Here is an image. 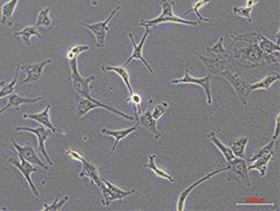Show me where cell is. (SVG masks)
<instances>
[{"label": "cell", "mask_w": 280, "mask_h": 211, "mask_svg": "<svg viewBox=\"0 0 280 211\" xmlns=\"http://www.w3.org/2000/svg\"><path fill=\"white\" fill-rule=\"evenodd\" d=\"M235 39H245V38H235ZM248 42H250V40H248ZM235 58L241 63V65L247 67L258 66L265 63H276L275 56H270V55L264 53L263 50L260 49L258 44L252 42H250V44L248 45L247 47L236 50Z\"/></svg>", "instance_id": "obj_1"}, {"label": "cell", "mask_w": 280, "mask_h": 211, "mask_svg": "<svg viewBox=\"0 0 280 211\" xmlns=\"http://www.w3.org/2000/svg\"><path fill=\"white\" fill-rule=\"evenodd\" d=\"M173 4L174 2L172 0H160V6L162 9L161 15L154 19L144 20L142 19L140 24L143 27H150V28H157L160 24H167V22H174V24H183L187 26H198L199 21L195 20H187L183 19V18L177 17L173 13Z\"/></svg>", "instance_id": "obj_2"}, {"label": "cell", "mask_w": 280, "mask_h": 211, "mask_svg": "<svg viewBox=\"0 0 280 211\" xmlns=\"http://www.w3.org/2000/svg\"><path fill=\"white\" fill-rule=\"evenodd\" d=\"M217 75H220L226 79L229 83L232 85L233 89H235L236 93L239 96L240 102L243 105H247V98L248 95L251 93L250 90V84L247 83L246 81H243L241 77L238 75V73L236 71H232L230 67H229V64L227 63L226 65L221 67L217 73Z\"/></svg>", "instance_id": "obj_3"}, {"label": "cell", "mask_w": 280, "mask_h": 211, "mask_svg": "<svg viewBox=\"0 0 280 211\" xmlns=\"http://www.w3.org/2000/svg\"><path fill=\"white\" fill-rule=\"evenodd\" d=\"M79 59L73 58L71 61V80L73 87L79 93L82 98L92 99V82L95 81V76L83 77L79 72V65H77Z\"/></svg>", "instance_id": "obj_4"}, {"label": "cell", "mask_w": 280, "mask_h": 211, "mask_svg": "<svg viewBox=\"0 0 280 211\" xmlns=\"http://www.w3.org/2000/svg\"><path fill=\"white\" fill-rule=\"evenodd\" d=\"M99 190L102 192V204L104 206H109L112 201L115 200L121 201L124 198H126V197H130L131 195L136 192L135 189H133L131 191L123 190L121 188L112 185L111 182L107 181L106 179H104L103 177H102V186H100Z\"/></svg>", "instance_id": "obj_5"}, {"label": "cell", "mask_w": 280, "mask_h": 211, "mask_svg": "<svg viewBox=\"0 0 280 211\" xmlns=\"http://www.w3.org/2000/svg\"><path fill=\"white\" fill-rule=\"evenodd\" d=\"M94 108L107 109V111L112 112V113H115V114H117V115H121L124 118H127V120L137 121L135 116L133 117V116L127 115V114L118 111V109H116V108H113L111 106H108V105H106V104L99 102V101L96 100L95 98H92V99H84V98H83V100H81V102L79 103V105H77V118H82L87 112H90Z\"/></svg>", "instance_id": "obj_6"}, {"label": "cell", "mask_w": 280, "mask_h": 211, "mask_svg": "<svg viewBox=\"0 0 280 211\" xmlns=\"http://www.w3.org/2000/svg\"><path fill=\"white\" fill-rule=\"evenodd\" d=\"M121 7L117 6L116 8H114L112 12L109 13V16L107 17V19H105L104 21L96 22V24H86V22H80L81 26H84L86 28H89L91 31H93L96 38V46L99 48H102L105 43V39H106V35L109 30L108 24L111 22L112 18L115 16V13L120 10Z\"/></svg>", "instance_id": "obj_7"}, {"label": "cell", "mask_w": 280, "mask_h": 211, "mask_svg": "<svg viewBox=\"0 0 280 211\" xmlns=\"http://www.w3.org/2000/svg\"><path fill=\"white\" fill-rule=\"evenodd\" d=\"M172 84H196L201 86L203 89L205 96H206V102L209 105L212 104V96H211V74H208L204 77H201V79H195L191 75V73L189 70H186L185 76L180 80H173L171 81Z\"/></svg>", "instance_id": "obj_8"}, {"label": "cell", "mask_w": 280, "mask_h": 211, "mask_svg": "<svg viewBox=\"0 0 280 211\" xmlns=\"http://www.w3.org/2000/svg\"><path fill=\"white\" fill-rule=\"evenodd\" d=\"M10 141H11V143H12V146H8L6 144H3V146H7V148H9L10 150L15 151V153L20 154L22 158H24L25 160H27V161H28V162H30L31 164H36V166H39V167H41V168L45 169V170L48 169V167L46 166V164L38 158L37 152H36L33 146H31V145L21 146V145L18 144L15 140H13L12 136H10Z\"/></svg>", "instance_id": "obj_9"}, {"label": "cell", "mask_w": 280, "mask_h": 211, "mask_svg": "<svg viewBox=\"0 0 280 211\" xmlns=\"http://www.w3.org/2000/svg\"><path fill=\"white\" fill-rule=\"evenodd\" d=\"M229 170L227 174V179L229 180H243L247 182L248 186H250L249 176H248V168L247 162L241 158L233 159L231 162L228 163Z\"/></svg>", "instance_id": "obj_10"}, {"label": "cell", "mask_w": 280, "mask_h": 211, "mask_svg": "<svg viewBox=\"0 0 280 211\" xmlns=\"http://www.w3.org/2000/svg\"><path fill=\"white\" fill-rule=\"evenodd\" d=\"M150 33H151L150 27H145V31H144L143 38L141 39L140 44H136L135 43L134 37H133V35L131 33L128 34V37H130L131 42H132V45H133V53H132V55L130 56V58H128L127 61L125 62V66H124V67H126L128 64H130L132 61H134V59H139V61H141L142 63L144 64V66L148 68L150 73H154V70L150 66V64L145 61V58L143 56V46H144V44L146 42V38H148V36L150 35Z\"/></svg>", "instance_id": "obj_11"}, {"label": "cell", "mask_w": 280, "mask_h": 211, "mask_svg": "<svg viewBox=\"0 0 280 211\" xmlns=\"http://www.w3.org/2000/svg\"><path fill=\"white\" fill-rule=\"evenodd\" d=\"M16 131L17 132L18 131H27V132L33 133V134L36 137H37V140H38V150L40 151L41 153H43V155L46 158V160H47V162L49 164H53V161L49 159L48 154H47V151H46V148H45L46 141H47L48 137L52 135V133H53L52 131L49 130V128L45 127V126H37L35 128L27 127V126H17Z\"/></svg>", "instance_id": "obj_12"}, {"label": "cell", "mask_w": 280, "mask_h": 211, "mask_svg": "<svg viewBox=\"0 0 280 211\" xmlns=\"http://www.w3.org/2000/svg\"><path fill=\"white\" fill-rule=\"evenodd\" d=\"M52 63V59H47V61H43L37 64H33V65H19L17 66L20 71H24L26 74V79L20 82V85H24L27 83H36L38 82L43 74V71L46 65Z\"/></svg>", "instance_id": "obj_13"}, {"label": "cell", "mask_w": 280, "mask_h": 211, "mask_svg": "<svg viewBox=\"0 0 280 211\" xmlns=\"http://www.w3.org/2000/svg\"><path fill=\"white\" fill-rule=\"evenodd\" d=\"M16 154L18 155V158H19V161H17V160H13L11 158L9 159V161H10L13 164V166H15L18 170H19V172L22 174V176H24V178L26 179V181L28 182V185L30 187L31 191H33L34 195L38 198L39 194H38L37 189H36V187L34 185L33 180H31V173H34L35 171H37V169L31 166V163L27 161V160H25L24 158H22L20 154H18V153H16Z\"/></svg>", "instance_id": "obj_14"}, {"label": "cell", "mask_w": 280, "mask_h": 211, "mask_svg": "<svg viewBox=\"0 0 280 211\" xmlns=\"http://www.w3.org/2000/svg\"><path fill=\"white\" fill-rule=\"evenodd\" d=\"M229 170V166H227L226 168H223V169H220V170H215V171H212L211 173H208V174H205V176L203 178H201L199 179L198 181L194 182L193 185H191L189 188H187V189L182 192V194L180 195V197H179V201H178V208L177 210L178 211H183L185 210V207H186V201L187 199V197L190 196V194L192 192V190L194 189V188H196L198 186H200L202 182H204L206 180H209L210 178H212L213 176H217V174L219 173H221V172H224V171H228Z\"/></svg>", "instance_id": "obj_15"}, {"label": "cell", "mask_w": 280, "mask_h": 211, "mask_svg": "<svg viewBox=\"0 0 280 211\" xmlns=\"http://www.w3.org/2000/svg\"><path fill=\"white\" fill-rule=\"evenodd\" d=\"M81 162L82 172L80 173V178H90L91 183H93V185H95L97 188H100V186H102V177H100L99 170L97 169V167L87 161L85 158L83 159Z\"/></svg>", "instance_id": "obj_16"}, {"label": "cell", "mask_w": 280, "mask_h": 211, "mask_svg": "<svg viewBox=\"0 0 280 211\" xmlns=\"http://www.w3.org/2000/svg\"><path fill=\"white\" fill-rule=\"evenodd\" d=\"M49 109H50V104H47L45 106V108L43 109V112H40V113H35V114H24V118H29V120H35L36 122H38L40 123L41 125L45 126V127H47L49 128L50 131H52L53 133H56V132H59V133H63L62 130H59V128L57 127H55L53 124H52V122H50V116H49Z\"/></svg>", "instance_id": "obj_17"}, {"label": "cell", "mask_w": 280, "mask_h": 211, "mask_svg": "<svg viewBox=\"0 0 280 211\" xmlns=\"http://www.w3.org/2000/svg\"><path fill=\"white\" fill-rule=\"evenodd\" d=\"M152 104H153V101L150 100V103H149V107L146 109V112L142 114L140 117H137L140 120V123L142 124V126L145 127L146 130H149L151 133H153V134L158 137L162 136V133H160L158 131V127H157V120L152 116Z\"/></svg>", "instance_id": "obj_18"}, {"label": "cell", "mask_w": 280, "mask_h": 211, "mask_svg": "<svg viewBox=\"0 0 280 211\" xmlns=\"http://www.w3.org/2000/svg\"><path fill=\"white\" fill-rule=\"evenodd\" d=\"M41 98L39 96V98H36V99H26V98H22V96L20 95H18L16 94L15 92L13 93H11L10 95H8V103L6 106H3L1 109H0V115L3 112H6L7 109L9 108H16V109H19V106L22 104H25V103H36V102H38V101H40Z\"/></svg>", "instance_id": "obj_19"}, {"label": "cell", "mask_w": 280, "mask_h": 211, "mask_svg": "<svg viewBox=\"0 0 280 211\" xmlns=\"http://www.w3.org/2000/svg\"><path fill=\"white\" fill-rule=\"evenodd\" d=\"M18 1L19 0H9L6 3H3L1 7V18H0V20H1L2 24H6L8 27L12 26V16Z\"/></svg>", "instance_id": "obj_20"}, {"label": "cell", "mask_w": 280, "mask_h": 211, "mask_svg": "<svg viewBox=\"0 0 280 211\" xmlns=\"http://www.w3.org/2000/svg\"><path fill=\"white\" fill-rule=\"evenodd\" d=\"M137 126H139V124H135L134 126L128 127V128H124V130H116V131H111V130H107V128H103L102 133L105 135L113 136L114 139H115V143H114L113 148H112V151L114 152V151H115V149H116L117 144H118V142H120L123 139H125V137L130 135L132 132H134L137 128Z\"/></svg>", "instance_id": "obj_21"}, {"label": "cell", "mask_w": 280, "mask_h": 211, "mask_svg": "<svg viewBox=\"0 0 280 211\" xmlns=\"http://www.w3.org/2000/svg\"><path fill=\"white\" fill-rule=\"evenodd\" d=\"M102 71L103 72H107V71H111L114 72L116 75H118L122 79V81L124 82V84L126 85L127 90H128V93L133 94L134 92H133L132 89V85H131V81H130V74H128L127 70L124 66H102Z\"/></svg>", "instance_id": "obj_22"}, {"label": "cell", "mask_w": 280, "mask_h": 211, "mask_svg": "<svg viewBox=\"0 0 280 211\" xmlns=\"http://www.w3.org/2000/svg\"><path fill=\"white\" fill-rule=\"evenodd\" d=\"M254 35L257 36V38L260 40L258 45H259L260 49L263 50L264 53L270 55V56H275V54H276V52H279V50H280V47H279L278 44L273 43L272 40L268 39L267 37H265L263 34L254 33Z\"/></svg>", "instance_id": "obj_23"}, {"label": "cell", "mask_w": 280, "mask_h": 211, "mask_svg": "<svg viewBox=\"0 0 280 211\" xmlns=\"http://www.w3.org/2000/svg\"><path fill=\"white\" fill-rule=\"evenodd\" d=\"M273 158V155H265V157H260L258 159H256L254 163L248 166V171H251V170H257L259 171L260 177H265L266 173H267V169H268V163L270 161V159Z\"/></svg>", "instance_id": "obj_24"}, {"label": "cell", "mask_w": 280, "mask_h": 211, "mask_svg": "<svg viewBox=\"0 0 280 211\" xmlns=\"http://www.w3.org/2000/svg\"><path fill=\"white\" fill-rule=\"evenodd\" d=\"M280 75L279 73H272L268 76H266L264 80H261L258 83L250 84V90L251 91H257V90H266L269 91L270 87L275 83V82L279 81Z\"/></svg>", "instance_id": "obj_25"}, {"label": "cell", "mask_w": 280, "mask_h": 211, "mask_svg": "<svg viewBox=\"0 0 280 211\" xmlns=\"http://www.w3.org/2000/svg\"><path fill=\"white\" fill-rule=\"evenodd\" d=\"M209 139L212 140V142L214 143V145L217 146V148L220 150V152L223 154L224 159H226L227 163L231 162L233 159H235V154H233L232 150L230 148H228V146L224 145L221 141H220L217 136H215V133L214 132H210L208 134Z\"/></svg>", "instance_id": "obj_26"}, {"label": "cell", "mask_w": 280, "mask_h": 211, "mask_svg": "<svg viewBox=\"0 0 280 211\" xmlns=\"http://www.w3.org/2000/svg\"><path fill=\"white\" fill-rule=\"evenodd\" d=\"M33 36H36L37 38H41V35L38 31L37 27H36V26H27L21 31H18V33H16L15 37L16 38H21L25 42L27 47H29V46H30V38L33 37Z\"/></svg>", "instance_id": "obj_27"}, {"label": "cell", "mask_w": 280, "mask_h": 211, "mask_svg": "<svg viewBox=\"0 0 280 211\" xmlns=\"http://www.w3.org/2000/svg\"><path fill=\"white\" fill-rule=\"evenodd\" d=\"M155 158H157V155L155 154H152V155H150V158H149V162L148 163H145L144 164V168H148L150 169L151 171H153L154 174L157 177L161 178V179H165V180H169V181H171L173 182L174 181V179L170 176V174H168L165 171H163V170H161L157 167V164H155Z\"/></svg>", "instance_id": "obj_28"}, {"label": "cell", "mask_w": 280, "mask_h": 211, "mask_svg": "<svg viewBox=\"0 0 280 211\" xmlns=\"http://www.w3.org/2000/svg\"><path fill=\"white\" fill-rule=\"evenodd\" d=\"M248 141H249V139H248L247 136H243V137H241V139L237 140V141H231L230 149L232 150L233 154L237 155L238 158H241V159L245 158V150L248 144Z\"/></svg>", "instance_id": "obj_29"}, {"label": "cell", "mask_w": 280, "mask_h": 211, "mask_svg": "<svg viewBox=\"0 0 280 211\" xmlns=\"http://www.w3.org/2000/svg\"><path fill=\"white\" fill-rule=\"evenodd\" d=\"M242 206H268V207H273L274 209H276V205L268 203L264 198H260V197L257 196H250L246 198L245 201L242 203L236 204V207H242Z\"/></svg>", "instance_id": "obj_30"}, {"label": "cell", "mask_w": 280, "mask_h": 211, "mask_svg": "<svg viewBox=\"0 0 280 211\" xmlns=\"http://www.w3.org/2000/svg\"><path fill=\"white\" fill-rule=\"evenodd\" d=\"M49 11H50L49 7L41 9L37 15V19H36V24H35L36 27L44 26V27H47V28H53L54 22L49 18Z\"/></svg>", "instance_id": "obj_31"}, {"label": "cell", "mask_w": 280, "mask_h": 211, "mask_svg": "<svg viewBox=\"0 0 280 211\" xmlns=\"http://www.w3.org/2000/svg\"><path fill=\"white\" fill-rule=\"evenodd\" d=\"M19 72H20V70L17 67V73L11 82H9V83H7V84H4V82H1V87H0V100L6 98V96L10 95L11 93L15 92V87H16V83H17V79H18V73Z\"/></svg>", "instance_id": "obj_32"}, {"label": "cell", "mask_w": 280, "mask_h": 211, "mask_svg": "<svg viewBox=\"0 0 280 211\" xmlns=\"http://www.w3.org/2000/svg\"><path fill=\"white\" fill-rule=\"evenodd\" d=\"M274 148H275V140H272L267 145H265L264 148H261L259 151H257L254 157L250 158L249 161H248V162H254L256 159H258L260 157H265V155H268V154L275 157V149Z\"/></svg>", "instance_id": "obj_33"}, {"label": "cell", "mask_w": 280, "mask_h": 211, "mask_svg": "<svg viewBox=\"0 0 280 211\" xmlns=\"http://www.w3.org/2000/svg\"><path fill=\"white\" fill-rule=\"evenodd\" d=\"M210 1H211V0H196L195 3L193 4V7L190 8V9H187V10L185 12V16L189 15V13H191V12H194L195 15L198 16V18H199V19H200L201 21H209L210 18H203V17H202V16L200 15L199 10H200V9H201L202 7L204 6V4L209 3Z\"/></svg>", "instance_id": "obj_34"}, {"label": "cell", "mask_w": 280, "mask_h": 211, "mask_svg": "<svg viewBox=\"0 0 280 211\" xmlns=\"http://www.w3.org/2000/svg\"><path fill=\"white\" fill-rule=\"evenodd\" d=\"M59 198H61V195H57L56 198H55V201H54L52 205H44L43 210L44 211H57V210H61V208L65 206V204L67 203L68 199H70V198H68L67 196L64 197L63 200H59Z\"/></svg>", "instance_id": "obj_35"}, {"label": "cell", "mask_w": 280, "mask_h": 211, "mask_svg": "<svg viewBox=\"0 0 280 211\" xmlns=\"http://www.w3.org/2000/svg\"><path fill=\"white\" fill-rule=\"evenodd\" d=\"M89 49H90L89 45L75 46V47H73L72 49H70V52H68V54H67V57H68V59H70V61H72L73 58H77L82 53H84Z\"/></svg>", "instance_id": "obj_36"}, {"label": "cell", "mask_w": 280, "mask_h": 211, "mask_svg": "<svg viewBox=\"0 0 280 211\" xmlns=\"http://www.w3.org/2000/svg\"><path fill=\"white\" fill-rule=\"evenodd\" d=\"M232 11H233V13H236V15H238V16L245 17L248 22H251L252 8H249V7H233Z\"/></svg>", "instance_id": "obj_37"}, {"label": "cell", "mask_w": 280, "mask_h": 211, "mask_svg": "<svg viewBox=\"0 0 280 211\" xmlns=\"http://www.w3.org/2000/svg\"><path fill=\"white\" fill-rule=\"evenodd\" d=\"M168 108H169V103L168 102H162L153 108L152 116L155 118V120H158V118H160L161 116L163 115Z\"/></svg>", "instance_id": "obj_38"}, {"label": "cell", "mask_w": 280, "mask_h": 211, "mask_svg": "<svg viewBox=\"0 0 280 211\" xmlns=\"http://www.w3.org/2000/svg\"><path fill=\"white\" fill-rule=\"evenodd\" d=\"M223 40H224L223 37H220L219 42L217 44L212 46V47H206V50H208V52H212L214 54H218V55H227L226 49H224V47H223Z\"/></svg>", "instance_id": "obj_39"}, {"label": "cell", "mask_w": 280, "mask_h": 211, "mask_svg": "<svg viewBox=\"0 0 280 211\" xmlns=\"http://www.w3.org/2000/svg\"><path fill=\"white\" fill-rule=\"evenodd\" d=\"M131 100L133 104L135 105V117L137 120V117H139V113H140V109H141V102H142V99L139 94H135L133 93L131 94Z\"/></svg>", "instance_id": "obj_40"}, {"label": "cell", "mask_w": 280, "mask_h": 211, "mask_svg": "<svg viewBox=\"0 0 280 211\" xmlns=\"http://www.w3.org/2000/svg\"><path fill=\"white\" fill-rule=\"evenodd\" d=\"M65 152H66V154H67V155H70V157H71L72 159L77 160V161H82V160L84 159V157H83V155H82L81 153L76 152V151L72 150V149H66V150H65Z\"/></svg>", "instance_id": "obj_41"}, {"label": "cell", "mask_w": 280, "mask_h": 211, "mask_svg": "<svg viewBox=\"0 0 280 211\" xmlns=\"http://www.w3.org/2000/svg\"><path fill=\"white\" fill-rule=\"evenodd\" d=\"M279 128H280V115H277V123H276V128H275V133L273 136V140L276 141L279 136Z\"/></svg>", "instance_id": "obj_42"}, {"label": "cell", "mask_w": 280, "mask_h": 211, "mask_svg": "<svg viewBox=\"0 0 280 211\" xmlns=\"http://www.w3.org/2000/svg\"><path fill=\"white\" fill-rule=\"evenodd\" d=\"M259 1H260V0H247V7L254 8Z\"/></svg>", "instance_id": "obj_43"}, {"label": "cell", "mask_w": 280, "mask_h": 211, "mask_svg": "<svg viewBox=\"0 0 280 211\" xmlns=\"http://www.w3.org/2000/svg\"><path fill=\"white\" fill-rule=\"evenodd\" d=\"M90 1L94 4V6H96V4L98 3V0H90Z\"/></svg>", "instance_id": "obj_44"}]
</instances>
